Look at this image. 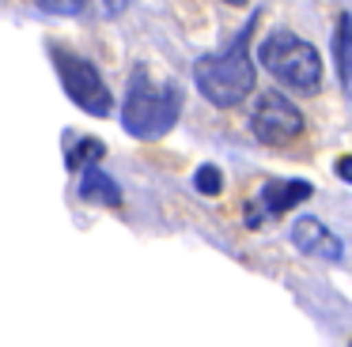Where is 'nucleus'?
Here are the masks:
<instances>
[{
    "mask_svg": "<svg viewBox=\"0 0 352 347\" xmlns=\"http://www.w3.org/2000/svg\"><path fill=\"white\" fill-rule=\"evenodd\" d=\"M254 27H258V15H250L231 34V42H223L212 53H201L197 64H193V80L216 110H231L254 95V83H258V68L250 60Z\"/></svg>",
    "mask_w": 352,
    "mask_h": 347,
    "instance_id": "obj_1",
    "label": "nucleus"
},
{
    "mask_svg": "<svg viewBox=\"0 0 352 347\" xmlns=\"http://www.w3.org/2000/svg\"><path fill=\"white\" fill-rule=\"evenodd\" d=\"M182 117V87L175 80H155L144 64L129 72L122 106V125L133 140H160Z\"/></svg>",
    "mask_w": 352,
    "mask_h": 347,
    "instance_id": "obj_2",
    "label": "nucleus"
},
{
    "mask_svg": "<svg viewBox=\"0 0 352 347\" xmlns=\"http://www.w3.org/2000/svg\"><path fill=\"white\" fill-rule=\"evenodd\" d=\"M258 57H261V68L280 87L299 91V95H314L322 87V53L307 38H299L296 30H273L261 42Z\"/></svg>",
    "mask_w": 352,
    "mask_h": 347,
    "instance_id": "obj_3",
    "label": "nucleus"
},
{
    "mask_svg": "<svg viewBox=\"0 0 352 347\" xmlns=\"http://www.w3.org/2000/svg\"><path fill=\"white\" fill-rule=\"evenodd\" d=\"M50 57H54L57 80H61L65 95L72 98V106H80V110L91 113V117H110L114 95H110V87L102 83L99 68L87 57H80L76 49H69V45H50Z\"/></svg>",
    "mask_w": 352,
    "mask_h": 347,
    "instance_id": "obj_4",
    "label": "nucleus"
},
{
    "mask_svg": "<svg viewBox=\"0 0 352 347\" xmlns=\"http://www.w3.org/2000/svg\"><path fill=\"white\" fill-rule=\"evenodd\" d=\"M250 132L265 147H292L307 132V117L288 95L280 91H261L250 113Z\"/></svg>",
    "mask_w": 352,
    "mask_h": 347,
    "instance_id": "obj_5",
    "label": "nucleus"
},
{
    "mask_svg": "<svg viewBox=\"0 0 352 347\" xmlns=\"http://www.w3.org/2000/svg\"><path fill=\"white\" fill-rule=\"evenodd\" d=\"M311 181H265L254 193V200L246 204V226H261L265 219H276L284 211L299 208L303 200H311Z\"/></svg>",
    "mask_w": 352,
    "mask_h": 347,
    "instance_id": "obj_6",
    "label": "nucleus"
},
{
    "mask_svg": "<svg viewBox=\"0 0 352 347\" xmlns=\"http://www.w3.org/2000/svg\"><path fill=\"white\" fill-rule=\"evenodd\" d=\"M288 238H292V246H296L303 256H318V261H329V264H337L344 256L341 238H337V234L314 215H299L296 223H292Z\"/></svg>",
    "mask_w": 352,
    "mask_h": 347,
    "instance_id": "obj_7",
    "label": "nucleus"
},
{
    "mask_svg": "<svg viewBox=\"0 0 352 347\" xmlns=\"http://www.w3.org/2000/svg\"><path fill=\"white\" fill-rule=\"evenodd\" d=\"M76 193H80V200L102 204V208H122V189H118V181L110 178L107 170H99V163L80 170V189Z\"/></svg>",
    "mask_w": 352,
    "mask_h": 347,
    "instance_id": "obj_8",
    "label": "nucleus"
},
{
    "mask_svg": "<svg viewBox=\"0 0 352 347\" xmlns=\"http://www.w3.org/2000/svg\"><path fill=\"white\" fill-rule=\"evenodd\" d=\"M349 12L337 15V30H333V60H337V80H341V91H349Z\"/></svg>",
    "mask_w": 352,
    "mask_h": 347,
    "instance_id": "obj_9",
    "label": "nucleus"
},
{
    "mask_svg": "<svg viewBox=\"0 0 352 347\" xmlns=\"http://www.w3.org/2000/svg\"><path fill=\"white\" fill-rule=\"evenodd\" d=\"M102 158V143L95 140V136H84V140L72 147V155H69V170H80V166H95Z\"/></svg>",
    "mask_w": 352,
    "mask_h": 347,
    "instance_id": "obj_10",
    "label": "nucleus"
},
{
    "mask_svg": "<svg viewBox=\"0 0 352 347\" xmlns=\"http://www.w3.org/2000/svg\"><path fill=\"white\" fill-rule=\"evenodd\" d=\"M193 185H197V193H205V196H220V189H223V174H220V166L205 163L197 174H193Z\"/></svg>",
    "mask_w": 352,
    "mask_h": 347,
    "instance_id": "obj_11",
    "label": "nucleus"
},
{
    "mask_svg": "<svg viewBox=\"0 0 352 347\" xmlns=\"http://www.w3.org/2000/svg\"><path fill=\"white\" fill-rule=\"evenodd\" d=\"M84 4H87V0H38V8H42V12H50V15H80V12H84Z\"/></svg>",
    "mask_w": 352,
    "mask_h": 347,
    "instance_id": "obj_12",
    "label": "nucleus"
},
{
    "mask_svg": "<svg viewBox=\"0 0 352 347\" xmlns=\"http://www.w3.org/2000/svg\"><path fill=\"white\" fill-rule=\"evenodd\" d=\"M129 4H133V0H102V8H107V15H122Z\"/></svg>",
    "mask_w": 352,
    "mask_h": 347,
    "instance_id": "obj_13",
    "label": "nucleus"
},
{
    "mask_svg": "<svg viewBox=\"0 0 352 347\" xmlns=\"http://www.w3.org/2000/svg\"><path fill=\"white\" fill-rule=\"evenodd\" d=\"M337 174H341V178H344V181H349V178H352V163H349V158H341V163H337Z\"/></svg>",
    "mask_w": 352,
    "mask_h": 347,
    "instance_id": "obj_14",
    "label": "nucleus"
},
{
    "mask_svg": "<svg viewBox=\"0 0 352 347\" xmlns=\"http://www.w3.org/2000/svg\"><path fill=\"white\" fill-rule=\"evenodd\" d=\"M223 4H231V8H239V4H246V0H223Z\"/></svg>",
    "mask_w": 352,
    "mask_h": 347,
    "instance_id": "obj_15",
    "label": "nucleus"
}]
</instances>
